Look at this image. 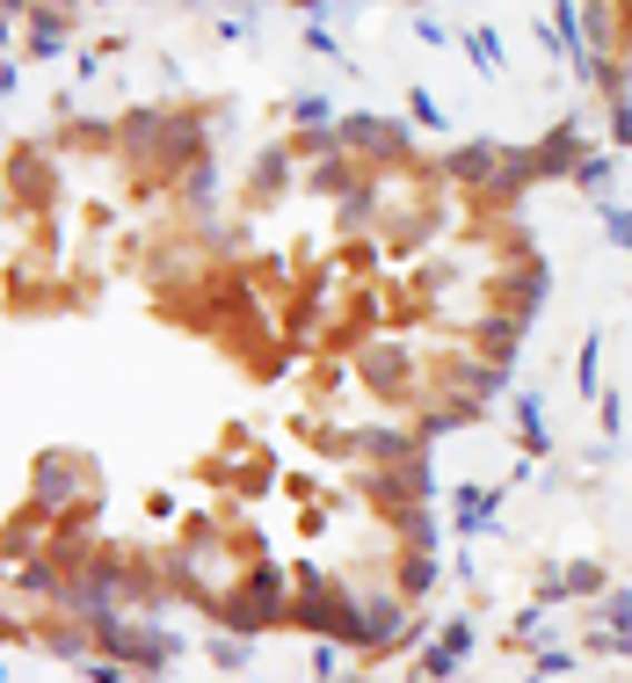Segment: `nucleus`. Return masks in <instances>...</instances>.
Here are the masks:
<instances>
[{"label": "nucleus", "mask_w": 632, "mask_h": 683, "mask_svg": "<svg viewBox=\"0 0 632 683\" xmlns=\"http://www.w3.org/2000/svg\"><path fill=\"white\" fill-rule=\"evenodd\" d=\"M364 372H371V378H378V386L393 393V378H407V357H401V349H393V342H386V349H371V357H364Z\"/></svg>", "instance_id": "423d86ee"}, {"label": "nucleus", "mask_w": 632, "mask_h": 683, "mask_svg": "<svg viewBox=\"0 0 632 683\" xmlns=\"http://www.w3.org/2000/svg\"><path fill=\"white\" fill-rule=\"evenodd\" d=\"M494 487H458L451 495V509H458V538H473V531H487V516H494Z\"/></svg>", "instance_id": "20e7f679"}, {"label": "nucleus", "mask_w": 632, "mask_h": 683, "mask_svg": "<svg viewBox=\"0 0 632 683\" xmlns=\"http://www.w3.org/2000/svg\"><path fill=\"white\" fill-rule=\"evenodd\" d=\"M516 422H524V444L545 451V422H539V400H531V393H516Z\"/></svg>", "instance_id": "0eeeda50"}, {"label": "nucleus", "mask_w": 632, "mask_h": 683, "mask_svg": "<svg viewBox=\"0 0 632 683\" xmlns=\"http://www.w3.org/2000/svg\"><path fill=\"white\" fill-rule=\"evenodd\" d=\"M611 139H618V146H632V102H618V109H611Z\"/></svg>", "instance_id": "ddd939ff"}, {"label": "nucleus", "mask_w": 632, "mask_h": 683, "mask_svg": "<svg viewBox=\"0 0 632 683\" xmlns=\"http://www.w3.org/2000/svg\"><path fill=\"white\" fill-rule=\"evenodd\" d=\"M465 654H473V625H465V618H451L444 633H436V647L422 654V676H451V669H458Z\"/></svg>", "instance_id": "f03ea898"}, {"label": "nucleus", "mask_w": 632, "mask_h": 683, "mask_svg": "<svg viewBox=\"0 0 632 683\" xmlns=\"http://www.w3.org/2000/svg\"><path fill=\"white\" fill-rule=\"evenodd\" d=\"M444 168H451V182H465V189H473V182H487V175L502 168V154H494V146H451V160H444Z\"/></svg>", "instance_id": "7ed1b4c3"}, {"label": "nucleus", "mask_w": 632, "mask_h": 683, "mask_svg": "<svg viewBox=\"0 0 632 683\" xmlns=\"http://www.w3.org/2000/svg\"><path fill=\"white\" fill-rule=\"evenodd\" d=\"M596 357H603V349H596V335H589L582 342V364H574V372H582V393H596Z\"/></svg>", "instance_id": "9b49d317"}, {"label": "nucleus", "mask_w": 632, "mask_h": 683, "mask_svg": "<svg viewBox=\"0 0 632 683\" xmlns=\"http://www.w3.org/2000/svg\"><path fill=\"white\" fill-rule=\"evenodd\" d=\"M407 117H415V125H429V131L444 125V109H436V95H429V88H407Z\"/></svg>", "instance_id": "6e6552de"}, {"label": "nucleus", "mask_w": 632, "mask_h": 683, "mask_svg": "<svg viewBox=\"0 0 632 683\" xmlns=\"http://www.w3.org/2000/svg\"><path fill=\"white\" fill-rule=\"evenodd\" d=\"M567 590H574V596H596V590H603V567H596V560H574V567H567Z\"/></svg>", "instance_id": "1a4fd4ad"}, {"label": "nucleus", "mask_w": 632, "mask_h": 683, "mask_svg": "<svg viewBox=\"0 0 632 683\" xmlns=\"http://www.w3.org/2000/svg\"><path fill=\"white\" fill-rule=\"evenodd\" d=\"M292 117H298V125H327V102H320V95H298Z\"/></svg>", "instance_id": "f8f14e48"}, {"label": "nucleus", "mask_w": 632, "mask_h": 683, "mask_svg": "<svg viewBox=\"0 0 632 683\" xmlns=\"http://www.w3.org/2000/svg\"><path fill=\"white\" fill-rule=\"evenodd\" d=\"M465 59H473L480 73H502V37L494 30H465Z\"/></svg>", "instance_id": "39448f33"}, {"label": "nucleus", "mask_w": 632, "mask_h": 683, "mask_svg": "<svg viewBox=\"0 0 632 683\" xmlns=\"http://www.w3.org/2000/svg\"><path fill=\"white\" fill-rule=\"evenodd\" d=\"M603 234H611V248H632V204H611V218H603Z\"/></svg>", "instance_id": "9d476101"}, {"label": "nucleus", "mask_w": 632, "mask_h": 683, "mask_svg": "<svg viewBox=\"0 0 632 683\" xmlns=\"http://www.w3.org/2000/svg\"><path fill=\"white\" fill-rule=\"evenodd\" d=\"M342 146H364V154H407V131L386 117H342Z\"/></svg>", "instance_id": "f257e3e1"}]
</instances>
